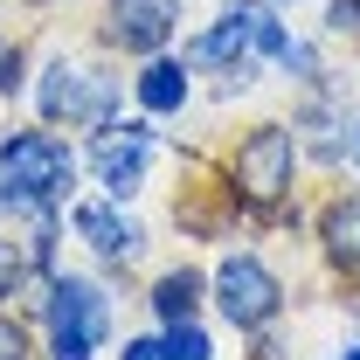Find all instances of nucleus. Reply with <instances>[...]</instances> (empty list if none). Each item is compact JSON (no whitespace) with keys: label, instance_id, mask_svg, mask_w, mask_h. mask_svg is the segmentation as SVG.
I'll list each match as a JSON object with an SVG mask.
<instances>
[{"label":"nucleus","instance_id":"nucleus-1","mask_svg":"<svg viewBox=\"0 0 360 360\" xmlns=\"http://www.w3.org/2000/svg\"><path fill=\"white\" fill-rule=\"evenodd\" d=\"M77 153L49 132H14L0 146V201L7 208H49L56 194H70Z\"/></svg>","mask_w":360,"mask_h":360},{"label":"nucleus","instance_id":"nucleus-2","mask_svg":"<svg viewBox=\"0 0 360 360\" xmlns=\"http://www.w3.org/2000/svg\"><path fill=\"white\" fill-rule=\"evenodd\" d=\"M49 326H56V354H49V360H90L97 340L111 333L104 291L84 284V277H63V284L49 291Z\"/></svg>","mask_w":360,"mask_h":360},{"label":"nucleus","instance_id":"nucleus-3","mask_svg":"<svg viewBox=\"0 0 360 360\" xmlns=\"http://www.w3.org/2000/svg\"><path fill=\"white\" fill-rule=\"evenodd\" d=\"M291 167H298V146L284 125H257V132L236 146V187L250 208H270L284 187H291Z\"/></svg>","mask_w":360,"mask_h":360},{"label":"nucleus","instance_id":"nucleus-4","mask_svg":"<svg viewBox=\"0 0 360 360\" xmlns=\"http://www.w3.org/2000/svg\"><path fill=\"white\" fill-rule=\"evenodd\" d=\"M250 49L284 56V49H291V35L270 21V7H257V0H236V7H222V21L201 35V63H236V70H243V56H250Z\"/></svg>","mask_w":360,"mask_h":360},{"label":"nucleus","instance_id":"nucleus-5","mask_svg":"<svg viewBox=\"0 0 360 360\" xmlns=\"http://www.w3.org/2000/svg\"><path fill=\"white\" fill-rule=\"evenodd\" d=\"M277 277H270L257 257H222L215 264V305L229 312V326H264L277 319Z\"/></svg>","mask_w":360,"mask_h":360},{"label":"nucleus","instance_id":"nucleus-6","mask_svg":"<svg viewBox=\"0 0 360 360\" xmlns=\"http://www.w3.org/2000/svg\"><path fill=\"white\" fill-rule=\"evenodd\" d=\"M174 28H180V0H118L111 21H104V35H111L118 49H132V56L167 49Z\"/></svg>","mask_w":360,"mask_h":360},{"label":"nucleus","instance_id":"nucleus-7","mask_svg":"<svg viewBox=\"0 0 360 360\" xmlns=\"http://www.w3.org/2000/svg\"><path fill=\"white\" fill-rule=\"evenodd\" d=\"M104 77H90L84 63H49L42 70V118H104Z\"/></svg>","mask_w":360,"mask_h":360},{"label":"nucleus","instance_id":"nucleus-8","mask_svg":"<svg viewBox=\"0 0 360 360\" xmlns=\"http://www.w3.org/2000/svg\"><path fill=\"white\" fill-rule=\"evenodd\" d=\"M97 174H104V187L125 201L139 187V174H146V125H125V139H104L97 146Z\"/></svg>","mask_w":360,"mask_h":360},{"label":"nucleus","instance_id":"nucleus-9","mask_svg":"<svg viewBox=\"0 0 360 360\" xmlns=\"http://www.w3.org/2000/svg\"><path fill=\"white\" fill-rule=\"evenodd\" d=\"M77 229L90 236V250H97V257H111V264L139 257V229L118 222V215H111V208H97V201H90V208H77Z\"/></svg>","mask_w":360,"mask_h":360},{"label":"nucleus","instance_id":"nucleus-10","mask_svg":"<svg viewBox=\"0 0 360 360\" xmlns=\"http://www.w3.org/2000/svg\"><path fill=\"white\" fill-rule=\"evenodd\" d=\"M194 298H201V277H194V270H167V277L153 284V312L167 319V326L194 319Z\"/></svg>","mask_w":360,"mask_h":360},{"label":"nucleus","instance_id":"nucleus-11","mask_svg":"<svg viewBox=\"0 0 360 360\" xmlns=\"http://www.w3.org/2000/svg\"><path fill=\"white\" fill-rule=\"evenodd\" d=\"M139 104H146V111H180V104H187V70H180V63H153V70L139 77Z\"/></svg>","mask_w":360,"mask_h":360},{"label":"nucleus","instance_id":"nucleus-12","mask_svg":"<svg viewBox=\"0 0 360 360\" xmlns=\"http://www.w3.org/2000/svg\"><path fill=\"white\" fill-rule=\"evenodd\" d=\"M326 250H333V264H360V201L326 208Z\"/></svg>","mask_w":360,"mask_h":360},{"label":"nucleus","instance_id":"nucleus-13","mask_svg":"<svg viewBox=\"0 0 360 360\" xmlns=\"http://www.w3.org/2000/svg\"><path fill=\"white\" fill-rule=\"evenodd\" d=\"M167 354H174V360H208V340H201V333L180 319L174 333H167Z\"/></svg>","mask_w":360,"mask_h":360},{"label":"nucleus","instance_id":"nucleus-14","mask_svg":"<svg viewBox=\"0 0 360 360\" xmlns=\"http://www.w3.org/2000/svg\"><path fill=\"white\" fill-rule=\"evenodd\" d=\"M0 360H28V333L14 319H0Z\"/></svg>","mask_w":360,"mask_h":360},{"label":"nucleus","instance_id":"nucleus-15","mask_svg":"<svg viewBox=\"0 0 360 360\" xmlns=\"http://www.w3.org/2000/svg\"><path fill=\"white\" fill-rule=\"evenodd\" d=\"M326 28H333V35H347V28H360V0H340V7L326 14Z\"/></svg>","mask_w":360,"mask_h":360},{"label":"nucleus","instance_id":"nucleus-16","mask_svg":"<svg viewBox=\"0 0 360 360\" xmlns=\"http://www.w3.org/2000/svg\"><path fill=\"white\" fill-rule=\"evenodd\" d=\"M14 277H21V257H14V243H0V298L14 291Z\"/></svg>","mask_w":360,"mask_h":360},{"label":"nucleus","instance_id":"nucleus-17","mask_svg":"<svg viewBox=\"0 0 360 360\" xmlns=\"http://www.w3.org/2000/svg\"><path fill=\"white\" fill-rule=\"evenodd\" d=\"M125 360H174V354H167V340H132Z\"/></svg>","mask_w":360,"mask_h":360},{"label":"nucleus","instance_id":"nucleus-18","mask_svg":"<svg viewBox=\"0 0 360 360\" xmlns=\"http://www.w3.org/2000/svg\"><path fill=\"white\" fill-rule=\"evenodd\" d=\"M354 167H360V125H354Z\"/></svg>","mask_w":360,"mask_h":360},{"label":"nucleus","instance_id":"nucleus-19","mask_svg":"<svg viewBox=\"0 0 360 360\" xmlns=\"http://www.w3.org/2000/svg\"><path fill=\"white\" fill-rule=\"evenodd\" d=\"M0 70H7V42H0Z\"/></svg>","mask_w":360,"mask_h":360},{"label":"nucleus","instance_id":"nucleus-20","mask_svg":"<svg viewBox=\"0 0 360 360\" xmlns=\"http://www.w3.org/2000/svg\"><path fill=\"white\" fill-rule=\"evenodd\" d=\"M347 360H360V347H354V354H347Z\"/></svg>","mask_w":360,"mask_h":360},{"label":"nucleus","instance_id":"nucleus-21","mask_svg":"<svg viewBox=\"0 0 360 360\" xmlns=\"http://www.w3.org/2000/svg\"><path fill=\"white\" fill-rule=\"evenodd\" d=\"M284 7H291V0H284Z\"/></svg>","mask_w":360,"mask_h":360}]
</instances>
